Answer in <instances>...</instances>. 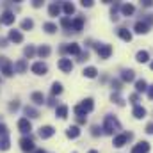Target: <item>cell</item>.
Instances as JSON below:
<instances>
[{
  "instance_id": "29",
  "label": "cell",
  "mask_w": 153,
  "mask_h": 153,
  "mask_svg": "<svg viewBox=\"0 0 153 153\" xmlns=\"http://www.w3.org/2000/svg\"><path fill=\"white\" fill-rule=\"evenodd\" d=\"M135 89H137V93H143V91H148V84H146V80H137L135 82Z\"/></svg>"
},
{
  "instance_id": "4",
  "label": "cell",
  "mask_w": 153,
  "mask_h": 153,
  "mask_svg": "<svg viewBox=\"0 0 153 153\" xmlns=\"http://www.w3.org/2000/svg\"><path fill=\"white\" fill-rule=\"evenodd\" d=\"M98 55H100V59H109L111 57V53H112V46L111 45H98Z\"/></svg>"
},
{
  "instance_id": "11",
  "label": "cell",
  "mask_w": 153,
  "mask_h": 153,
  "mask_svg": "<svg viewBox=\"0 0 153 153\" xmlns=\"http://www.w3.org/2000/svg\"><path fill=\"white\" fill-rule=\"evenodd\" d=\"M14 13H11V11H5L4 14H2V18H0V22L4 23V25H11V23H14Z\"/></svg>"
},
{
  "instance_id": "32",
  "label": "cell",
  "mask_w": 153,
  "mask_h": 153,
  "mask_svg": "<svg viewBox=\"0 0 153 153\" xmlns=\"http://www.w3.org/2000/svg\"><path fill=\"white\" fill-rule=\"evenodd\" d=\"M25 114L29 116V117H39V112L34 109V107H30V105L25 107Z\"/></svg>"
},
{
  "instance_id": "5",
  "label": "cell",
  "mask_w": 153,
  "mask_h": 153,
  "mask_svg": "<svg viewBox=\"0 0 153 153\" xmlns=\"http://www.w3.org/2000/svg\"><path fill=\"white\" fill-rule=\"evenodd\" d=\"M18 128H20V132H22V134H30L32 125H30V121H29L27 117H22V119L18 121Z\"/></svg>"
},
{
  "instance_id": "20",
  "label": "cell",
  "mask_w": 153,
  "mask_h": 153,
  "mask_svg": "<svg viewBox=\"0 0 153 153\" xmlns=\"http://www.w3.org/2000/svg\"><path fill=\"white\" fill-rule=\"evenodd\" d=\"M132 114H134V117H137V119H143V117L146 116V109H144V107H141V105H135Z\"/></svg>"
},
{
  "instance_id": "3",
  "label": "cell",
  "mask_w": 153,
  "mask_h": 153,
  "mask_svg": "<svg viewBox=\"0 0 153 153\" xmlns=\"http://www.w3.org/2000/svg\"><path fill=\"white\" fill-rule=\"evenodd\" d=\"M130 139H132V134H119V135L114 137V146L116 148H121V146H125Z\"/></svg>"
},
{
  "instance_id": "27",
  "label": "cell",
  "mask_w": 153,
  "mask_h": 153,
  "mask_svg": "<svg viewBox=\"0 0 153 153\" xmlns=\"http://www.w3.org/2000/svg\"><path fill=\"white\" fill-rule=\"evenodd\" d=\"M82 73H84V76H87V78H94V76L98 75V70H96L94 66H89V68H85Z\"/></svg>"
},
{
  "instance_id": "47",
  "label": "cell",
  "mask_w": 153,
  "mask_h": 153,
  "mask_svg": "<svg viewBox=\"0 0 153 153\" xmlns=\"http://www.w3.org/2000/svg\"><path fill=\"white\" fill-rule=\"evenodd\" d=\"M100 134H102V130H100L98 126H93V135L96 137V135H100Z\"/></svg>"
},
{
  "instance_id": "9",
  "label": "cell",
  "mask_w": 153,
  "mask_h": 153,
  "mask_svg": "<svg viewBox=\"0 0 153 153\" xmlns=\"http://www.w3.org/2000/svg\"><path fill=\"white\" fill-rule=\"evenodd\" d=\"M53 126H50V125H46V126H41L39 128V137L41 139H50L52 135H53Z\"/></svg>"
},
{
  "instance_id": "42",
  "label": "cell",
  "mask_w": 153,
  "mask_h": 153,
  "mask_svg": "<svg viewBox=\"0 0 153 153\" xmlns=\"http://www.w3.org/2000/svg\"><path fill=\"white\" fill-rule=\"evenodd\" d=\"M80 4H82L84 7H91V5H93V0H82Z\"/></svg>"
},
{
  "instance_id": "34",
  "label": "cell",
  "mask_w": 153,
  "mask_h": 153,
  "mask_svg": "<svg viewBox=\"0 0 153 153\" xmlns=\"http://www.w3.org/2000/svg\"><path fill=\"white\" fill-rule=\"evenodd\" d=\"M43 29H45L48 34H53V32L57 30V25H55V23H52V22H48V23H45V25H43Z\"/></svg>"
},
{
  "instance_id": "6",
  "label": "cell",
  "mask_w": 153,
  "mask_h": 153,
  "mask_svg": "<svg viewBox=\"0 0 153 153\" xmlns=\"http://www.w3.org/2000/svg\"><path fill=\"white\" fill-rule=\"evenodd\" d=\"M20 148L23 152H34V141L30 137H23V139H20Z\"/></svg>"
},
{
  "instance_id": "45",
  "label": "cell",
  "mask_w": 153,
  "mask_h": 153,
  "mask_svg": "<svg viewBox=\"0 0 153 153\" xmlns=\"http://www.w3.org/2000/svg\"><path fill=\"white\" fill-rule=\"evenodd\" d=\"M141 4H143L144 7H152V5H153V0H143Z\"/></svg>"
},
{
  "instance_id": "1",
  "label": "cell",
  "mask_w": 153,
  "mask_h": 153,
  "mask_svg": "<svg viewBox=\"0 0 153 153\" xmlns=\"http://www.w3.org/2000/svg\"><path fill=\"white\" fill-rule=\"evenodd\" d=\"M103 130H105V134H109V135H114L116 132H119L121 130V125H119V121L116 119L114 116H105V121H103Z\"/></svg>"
},
{
  "instance_id": "19",
  "label": "cell",
  "mask_w": 153,
  "mask_h": 153,
  "mask_svg": "<svg viewBox=\"0 0 153 153\" xmlns=\"http://www.w3.org/2000/svg\"><path fill=\"white\" fill-rule=\"evenodd\" d=\"M30 100H32L36 105H43V103H45V96H43V93H38V91L30 94Z\"/></svg>"
},
{
  "instance_id": "16",
  "label": "cell",
  "mask_w": 153,
  "mask_h": 153,
  "mask_svg": "<svg viewBox=\"0 0 153 153\" xmlns=\"http://www.w3.org/2000/svg\"><path fill=\"white\" fill-rule=\"evenodd\" d=\"M9 39H11L13 43H22V41H23V34H22L20 30H11V32H9Z\"/></svg>"
},
{
  "instance_id": "55",
  "label": "cell",
  "mask_w": 153,
  "mask_h": 153,
  "mask_svg": "<svg viewBox=\"0 0 153 153\" xmlns=\"http://www.w3.org/2000/svg\"><path fill=\"white\" fill-rule=\"evenodd\" d=\"M150 68H152V70H153V62H152V64H150Z\"/></svg>"
},
{
  "instance_id": "18",
  "label": "cell",
  "mask_w": 153,
  "mask_h": 153,
  "mask_svg": "<svg viewBox=\"0 0 153 153\" xmlns=\"http://www.w3.org/2000/svg\"><path fill=\"white\" fill-rule=\"evenodd\" d=\"M117 36L123 39V41H126V43H128V41H132V32H130V30H126V29H117Z\"/></svg>"
},
{
  "instance_id": "24",
  "label": "cell",
  "mask_w": 153,
  "mask_h": 153,
  "mask_svg": "<svg viewBox=\"0 0 153 153\" xmlns=\"http://www.w3.org/2000/svg\"><path fill=\"white\" fill-rule=\"evenodd\" d=\"M50 52H52V50H50V46H48V45H43V46H39V48H38V55L41 57V59L48 57V55H50Z\"/></svg>"
},
{
  "instance_id": "52",
  "label": "cell",
  "mask_w": 153,
  "mask_h": 153,
  "mask_svg": "<svg viewBox=\"0 0 153 153\" xmlns=\"http://www.w3.org/2000/svg\"><path fill=\"white\" fill-rule=\"evenodd\" d=\"M0 46H7V41L5 39H0Z\"/></svg>"
},
{
  "instance_id": "14",
  "label": "cell",
  "mask_w": 153,
  "mask_h": 153,
  "mask_svg": "<svg viewBox=\"0 0 153 153\" xmlns=\"http://www.w3.org/2000/svg\"><path fill=\"white\" fill-rule=\"evenodd\" d=\"M135 61H137V62H141V64H143V62H148V61H150V53H148L146 50H141V52H137Z\"/></svg>"
},
{
  "instance_id": "43",
  "label": "cell",
  "mask_w": 153,
  "mask_h": 153,
  "mask_svg": "<svg viewBox=\"0 0 153 153\" xmlns=\"http://www.w3.org/2000/svg\"><path fill=\"white\" fill-rule=\"evenodd\" d=\"M130 100H132V103H137V100H139V94H137V93L130 94Z\"/></svg>"
},
{
  "instance_id": "26",
  "label": "cell",
  "mask_w": 153,
  "mask_h": 153,
  "mask_svg": "<svg viewBox=\"0 0 153 153\" xmlns=\"http://www.w3.org/2000/svg\"><path fill=\"white\" fill-rule=\"evenodd\" d=\"M55 114H57V117L64 119V117L68 116V105H59V107L55 109Z\"/></svg>"
},
{
  "instance_id": "51",
  "label": "cell",
  "mask_w": 153,
  "mask_h": 153,
  "mask_svg": "<svg viewBox=\"0 0 153 153\" xmlns=\"http://www.w3.org/2000/svg\"><path fill=\"white\" fill-rule=\"evenodd\" d=\"M146 132H148V134H153V123H150V125L146 126Z\"/></svg>"
},
{
  "instance_id": "15",
  "label": "cell",
  "mask_w": 153,
  "mask_h": 153,
  "mask_svg": "<svg viewBox=\"0 0 153 153\" xmlns=\"http://www.w3.org/2000/svg\"><path fill=\"white\" fill-rule=\"evenodd\" d=\"M82 27H84V20H82V18H75V20H71V30H73V32H80Z\"/></svg>"
},
{
  "instance_id": "54",
  "label": "cell",
  "mask_w": 153,
  "mask_h": 153,
  "mask_svg": "<svg viewBox=\"0 0 153 153\" xmlns=\"http://www.w3.org/2000/svg\"><path fill=\"white\" fill-rule=\"evenodd\" d=\"M89 153H98V152H96V150H91V152H89Z\"/></svg>"
},
{
  "instance_id": "35",
  "label": "cell",
  "mask_w": 153,
  "mask_h": 153,
  "mask_svg": "<svg viewBox=\"0 0 153 153\" xmlns=\"http://www.w3.org/2000/svg\"><path fill=\"white\" fill-rule=\"evenodd\" d=\"M23 53H25V57H29V59H30V57H32V55L36 53V48H34L32 45H29V46H25V50H23Z\"/></svg>"
},
{
  "instance_id": "33",
  "label": "cell",
  "mask_w": 153,
  "mask_h": 153,
  "mask_svg": "<svg viewBox=\"0 0 153 153\" xmlns=\"http://www.w3.org/2000/svg\"><path fill=\"white\" fill-rule=\"evenodd\" d=\"M32 27H34V22H32L30 18H27V20L22 22V30H30Z\"/></svg>"
},
{
  "instance_id": "40",
  "label": "cell",
  "mask_w": 153,
  "mask_h": 153,
  "mask_svg": "<svg viewBox=\"0 0 153 153\" xmlns=\"http://www.w3.org/2000/svg\"><path fill=\"white\" fill-rule=\"evenodd\" d=\"M144 23H146L148 27L153 25V16H152V14H146V16H144Z\"/></svg>"
},
{
  "instance_id": "10",
  "label": "cell",
  "mask_w": 153,
  "mask_h": 153,
  "mask_svg": "<svg viewBox=\"0 0 153 153\" xmlns=\"http://www.w3.org/2000/svg\"><path fill=\"white\" fill-rule=\"evenodd\" d=\"M30 70H32V73H36V75H45V73L48 71V68H46L45 62H34Z\"/></svg>"
},
{
  "instance_id": "31",
  "label": "cell",
  "mask_w": 153,
  "mask_h": 153,
  "mask_svg": "<svg viewBox=\"0 0 153 153\" xmlns=\"http://www.w3.org/2000/svg\"><path fill=\"white\" fill-rule=\"evenodd\" d=\"M62 93V84L61 82H53L52 84V94L55 96V94H61Z\"/></svg>"
},
{
  "instance_id": "30",
  "label": "cell",
  "mask_w": 153,
  "mask_h": 153,
  "mask_svg": "<svg viewBox=\"0 0 153 153\" xmlns=\"http://www.w3.org/2000/svg\"><path fill=\"white\" fill-rule=\"evenodd\" d=\"M0 150L7 152L9 150V137L7 135H0Z\"/></svg>"
},
{
  "instance_id": "39",
  "label": "cell",
  "mask_w": 153,
  "mask_h": 153,
  "mask_svg": "<svg viewBox=\"0 0 153 153\" xmlns=\"http://www.w3.org/2000/svg\"><path fill=\"white\" fill-rule=\"evenodd\" d=\"M87 59H89V53H87V52H80V53H78V61H80V62H84V61H87Z\"/></svg>"
},
{
  "instance_id": "25",
  "label": "cell",
  "mask_w": 153,
  "mask_h": 153,
  "mask_svg": "<svg viewBox=\"0 0 153 153\" xmlns=\"http://www.w3.org/2000/svg\"><path fill=\"white\" fill-rule=\"evenodd\" d=\"M134 11H135V7H134L132 4H123V5H121V13H123L125 16H130V14H134Z\"/></svg>"
},
{
  "instance_id": "36",
  "label": "cell",
  "mask_w": 153,
  "mask_h": 153,
  "mask_svg": "<svg viewBox=\"0 0 153 153\" xmlns=\"http://www.w3.org/2000/svg\"><path fill=\"white\" fill-rule=\"evenodd\" d=\"M62 9H64V13H66V14H73V13H75V5H73V4H70V2H66Z\"/></svg>"
},
{
  "instance_id": "21",
  "label": "cell",
  "mask_w": 153,
  "mask_h": 153,
  "mask_svg": "<svg viewBox=\"0 0 153 153\" xmlns=\"http://www.w3.org/2000/svg\"><path fill=\"white\" fill-rule=\"evenodd\" d=\"M121 78H123V82H132V80L135 78V73H134V70H123V73H121Z\"/></svg>"
},
{
  "instance_id": "37",
  "label": "cell",
  "mask_w": 153,
  "mask_h": 153,
  "mask_svg": "<svg viewBox=\"0 0 153 153\" xmlns=\"http://www.w3.org/2000/svg\"><path fill=\"white\" fill-rule=\"evenodd\" d=\"M111 100H112L114 103H117V105H125V102H123V98L119 96V93H112V96H111Z\"/></svg>"
},
{
  "instance_id": "7",
  "label": "cell",
  "mask_w": 153,
  "mask_h": 153,
  "mask_svg": "<svg viewBox=\"0 0 153 153\" xmlns=\"http://www.w3.org/2000/svg\"><path fill=\"white\" fill-rule=\"evenodd\" d=\"M148 152H150V143L148 141H141L132 148V153H148Z\"/></svg>"
},
{
  "instance_id": "48",
  "label": "cell",
  "mask_w": 153,
  "mask_h": 153,
  "mask_svg": "<svg viewBox=\"0 0 153 153\" xmlns=\"http://www.w3.org/2000/svg\"><path fill=\"white\" fill-rule=\"evenodd\" d=\"M148 98H150V100H153V84L148 87Z\"/></svg>"
},
{
  "instance_id": "38",
  "label": "cell",
  "mask_w": 153,
  "mask_h": 153,
  "mask_svg": "<svg viewBox=\"0 0 153 153\" xmlns=\"http://www.w3.org/2000/svg\"><path fill=\"white\" fill-rule=\"evenodd\" d=\"M61 25H62L64 29H71V20H70V18H62V20H61Z\"/></svg>"
},
{
  "instance_id": "49",
  "label": "cell",
  "mask_w": 153,
  "mask_h": 153,
  "mask_svg": "<svg viewBox=\"0 0 153 153\" xmlns=\"http://www.w3.org/2000/svg\"><path fill=\"white\" fill-rule=\"evenodd\" d=\"M32 5H34V7H41V5H43V2H41V0H34V2H32Z\"/></svg>"
},
{
  "instance_id": "28",
  "label": "cell",
  "mask_w": 153,
  "mask_h": 153,
  "mask_svg": "<svg viewBox=\"0 0 153 153\" xmlns=\"http://www.w3.org/2000/svg\"><path fill=\"white\" fill-rule=\"evenodd\" d=\"M48 13H50V16H59V14H61V7H59V4H50Z\"/></svg>"
},
{
  "instance_id": "2",
  "label": "cell",
  "mask_w": 153,
  "mask_h": 153,
  "mask_svg": "<svg viewBox=\"0 0 153 153\" xmlns=\"http://www.w3.org/2000/svg\"><path fill=\"white\" fill-rule=\"evenodd\" d=\"M0 71L5 76L13 75V62H11L7 57H0Z\"/></svg>"
},
{
  "instance_id": "41",
  "label": "cell",
  "mask_w": 153,
  "mask_h": 153,
  "mask_svg": "<svg viewBox=\"0 0 153 153\" xmlns=\"http://www.w3.org/2000/svg\"><path fill=\"white\" fill-rule=\"evenodd\" d=\"M112 87H114L116 93H117V91L121 89V82H119V80H112Z\"/></svg>"
},
{
  "instance_id": "46",
  "label": "cell",
  "mask_w": 153,
  "mask_h": 153,
  "mask_svg": "<svg viewBox=\"0 0 153 153\" xmlns=\"http://www.w3.org/2000/svg\"><path fill=\"white\" fill-rule=\"evenodd\" d=\"M18 107H20V103H18V102H13V103L9 105V109H11V111H16Z\"/></svg>"
},
{
  "instance_id": "23",
  "label": "cell",
  "mask_w": 153,
  "mask_h": 153,
  "mask_svg": "<svg viewBox=\"0 0 153 153\" xmlns=\"http://www.w3.org/2000/svg\"><path fill=\"white\" fill-rule=\"evenodd\" d=\"M80 135V130H78V126H70L68 130H66V137H70V139H76Z\"/></svg>"
},
{
  "instance_id": "53",
  "label": "cell",
  "mask_w": 153,
  "mask_h": 153,
  "mask_svg": "<svg viewBox=\"0 0 153 153\" xmlns=\"http://www.w3.org/2000/svg\"><path fill=\"white\" fill-rule=\"evenodd\" d=\"M36 153H46V152H43V150H38V152H36Z\"/></svg>"
},
{
  "instance_id": "44",
  "label": "cell",
  "mask_w": 153,
  "mask_h": 153,
  "mask_svg": "<svg viewBox=\"0 0 153 153\" xmlns=\"http://www.w3.org/2000/svg\"><path fill=\"white\" fill-rule=\"evenodd\" d=\"M0 135H7V126L5 125H0Z\"/></svg>"
},
{
  "instance_id": "17",
  "label": "cell",
  "mask_w": 153,
  "mask_h": 153,
  "mask_svg": "<svg viewBox=\"0 0 153 153\" xmlns=\"http://www.w3.org/2000/svg\"><path fill=\"white\" fill-rule=\"evenodd\" d=\"M134 29H135L137 34H148V25H146L144 22H137V23L134 25Z\"/></svg>"
},
{
  "instance_id": "12",
  "label": "cell",
  "mask_w": 153,
  "mask_h": 153,
  "mask_svg": "<svg viewBox=\"0 0 153 153\" xmlns=\"http://www.w3.org/2000/svg\"><path fill=\"white\" fill-rule=\"evenodd\" d=\"M62 52H66V53H70V55H78V53H80V46H78L76 43H71V45H68V46H62Z\"/></svg>"
},
{
  "instance_id": "22",
  "label": "cell",
  "mask_w": 153,
  "mask_h": 153,
  "mask_svg": "<svg viewBox=\"0 0 153 153\" xmlns=\"http://www.w3.org/2000/svg\"><path fill=\"white\" fill-rule=\"evenodd\" d=\"M25 70H27L25 61H18V62H14V66H13V71H16V73H25Z\"/></svg>"
},
{
  "instance_id": "13",
  "label": "cell",
  "mask_w": 153,
  "mask_h": 153,
  "mask_svg": "<svg viewBox=\"0 0 153 153\" xmlns=\"http://www.w3.org/2000/svg\"><path fill=\"white\" fill-rule=\"evenodd\" d=\"M80 109L87 114V112H91L93 109H94V102H93V98H87V100H84L82 103H80Z\"/></svg>"
},
{
  "instance_id": "8",
  "label": "cell",
  "mask_w": 153,
  "mask_h": 153,
  "mask_svg": "<svg viewBox=\"0 0 153 153\" xmlns=\"http://www.w3.org/2000/svg\"><path fill=\"white\" fill-rule=\"evenodd\" d=\"M59 70L64 71V73H70V71L73 70V62H71V59H61V61H59Z\"/></svg>"
},
{
  "instance_id": "50",
  "label": "cell",
  "mask_w": 153,
  "mask_h": 153,
  "mask_svg": "<svg viewBox=\"0 0 153 153\" xmlns=\"http://www.w3.org/2000/svg\"><path fill=\"white\" fill-rule=\"evenodd\" d=\"M76 121H78V123H80V125H84V123H85V121H87V117H85V116H84V117H76Z\"/></svg>"
}]
</instances>
